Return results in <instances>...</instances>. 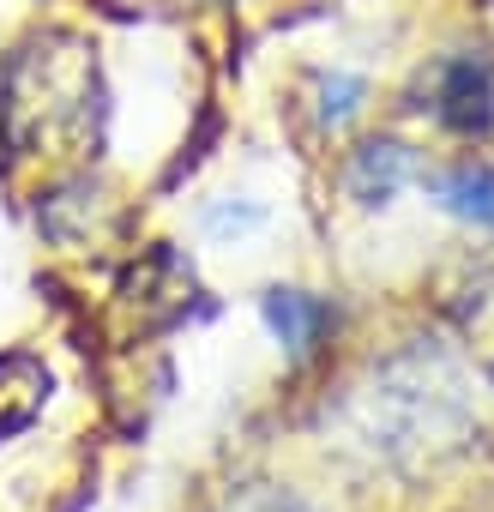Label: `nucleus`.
<instances>
[{"instance_id":"obj_1","label":"nucleus","mask_w":494,"mask_h":512,"mask_svg":"<svg viewBox=\"0 0 494 512\" xmlns=\"http://www.w3.org/2000/svg\"><path fill=\"white\" fill-rule=\"evenodd\" d=\"M97 97V67L79 43L43 37L0 73V139L7 151H61L67 133H85Z\"/></svg>"},{"instance_id":"obj_2","label":"nucleus","mask_w":494,"mask_h":512,"mask_svg":"<svg viewBox=\"0 0 494 512\" xmlns=\"http://www.w3.org/2000/svg\"><path fill=\"white\" fill-rule=\"evenodd\" d=\"M49 398V368L37 356H0V440L37 422Z\"/></svg>"},{"instance_id":"obj_3","label":"nucleus","mask_w":494,"mask_h":512,"mask_svg":"<svg viewBox=\"0 0 494 512\" xmlns=\"http://www.w3.org/2000/svg\"><path fill=\"white\" fill-rule=\"evenodd\" d=\"M404 169H410L404 145H392V139H380V145H362V151L350 157V193H356L362 205H374V199H386V193L404 181Z\"/></svg>"},{"instance_id":"obj_4","label":"nucleus","mask_w":494,"mask_h":512,"mask_svg":"<svg viewBox=\"0 0 494 512\" xmlns=\"http://www.w3.org/2000/svg\"><path fill=\"white\" fill-rule=\"evenodd\" d=\"M266 314H272L278 338H284L296 356H308L314 338H320V326H326V302H314V296H302V290H278V296H266Z\"/></svg>"},{"instance_id":"obj_5","label":"nucleus","mask_w":494,"mask_h":512,"mask_svg":"<svg viewBox=\"0 0 494 512\" xmlns=\"http://www.w3.org/2000/svg\"><path fill=\"white\" fill-rule=\"evenodd\" d=\"M440 193H446V205H458L464 217L494 229V169H452L440 181Z\"/></svg>"}]
</instances>
